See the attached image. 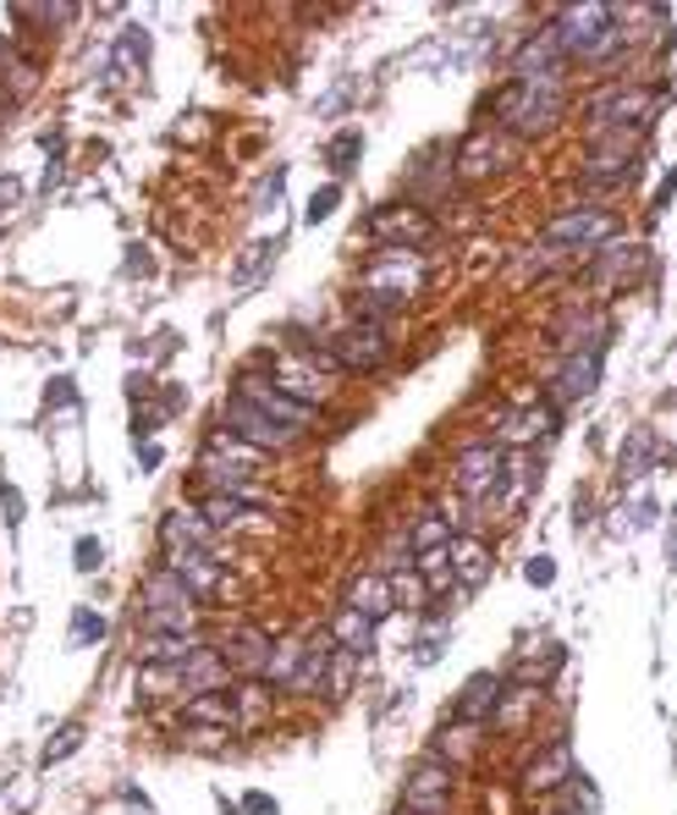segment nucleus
<instances>
[{
	"label": "nucleus",
	"mask_w": 677,
	"mask_h": 815,
	"mask_svg": "<svg viewBox=\"0 0 677 815\" xmlns=\"http://www.w3.org/2000/svg\"><path fill=\"white\" fill-rule=\"evenodd\" d=\"M259 364H270V375H265V380H270L276 391H287L293 403H304V408H320V403L331 397V380H326L315 364H304L298 353H259L248 369H259Z\"/></svg>",
	"instance_id": "nucleus-10"
},
{
	"label": "nucleus",
	"mask_w": 677,
	"mask_h": 815,
	"mask_svg": "<svg viewBox=\"0 0 677 815\" xmlns=\"http://www.w3.org/2000/svg\"><path fill=\"white\" fill-rule=\"evenodd\" d=\"M243 811H248V815H281L270 794H243Z\"/></svg>",
	"instance_id": "nucleus-51"
},
{
	"label": "nucleus",
	"mask_w": 677,
	"mask_h": 815,
	"mask_svg": "<svg viewBox=\"0 0 677 815\" xmlns=\"http://www.w3.org/2000/svg\"><path fill=\"white\" fill-rule=\"evenodd\" d=\"M254 501H259V496H254V486H248V490H226V496H198V518H204V523L220 534V529L243 523V518L254 512Z\"/></svg>",
	"instance_id": "nucleus-30"
},
{
	"label": "nucleus",
	"mask_w": 677,
	"mask_h": 815,
	"mask_svg": "<svg viewBox=\"0 0 677 815\" xmlns=\"http://www.w3.org/2000/svg\"><path fill=\"white\" fill-rule=\"evenodd\" d=\"M595 380H601V353H567V358L551 369V380H545V391H551V408L562 414L567 403L589 397V391H595Z\"/></svg>",
	"instance_id": "nucleus-16"
},
{
	"label": "nucleus",
	"mask_w": 677,
	"mask_h": 815,
	"mask_svg": "<svg viewBox=\"0 0 677 815\" xmlns=\"http://www.w3.org/2000/svg\"><path fill=\"white\" fill-rule=\"evenodd\" d=\"M220 430H226V436H237L243 447H254L259 458H265V452H293V447L304 441L298 430H287V425L265 419V414H259L254 403H243L237 391H232V397H226V408H220Z\"/></svg>",
	"instance_id": "nucleus-8"
},
{
	"label": "nucleus",
	"mask_w": 677,
	"mask_h": 815,
	"mask_svg": "<svg viewBox=\"0 0 677 815\" xmlns=\"http://www.w3.org/2000/svg\"><path fill=\"white\" fill-rule=\"evenodd\" d=\"M386 584H391V601H397V607H413V612L430 607V590H424V579L413 573V562H408V568H391Z\"/></svg>",
	"instance_id": "nucleus-39"
},
{
	"label": "nucleus",
	"mask_w": 677,
	"mask_h": 815,
	"mask_svg": "<svg viewBox=\"0 0 677 815\" xmlns=\"http://www.w3.org/2000/svg\"><path fill=\"white\" fill-rule=\"evenodd\" d=\"M491 171H502V139H496V133H474V139L458 150L452 176H463V182H480V176H491Z\"/></svg>",
	"instance_id": "nucleus-28"
},
{
	"label": "nucleus",
	"mask_w": 677,
	"mask_h": 815,
	"mask_svg": "<svg viewBox=\"0 0 677 815\" xmlns=\"http://www.w3.org/2000/svg\"><path fill=\"white\" fill-rule=\"evenodd\" d=\"M447 568H452L458 590H480L491 579V546L480 534H452L447 540Z\"/></svg>",
	"instance_id": "nucleus-18"
},
{
	"label": "nucleus",
	"mask_w": 677,
	"mask_h": 815,
	"mask_svg": "<svg viewBox=\"0 0 677 815\" xmlns=\"http://www.w3.org/2000/svg\"><path fill=\"white\" fill-rule=\"evenodd\" d=\"M650 469H656V436L639 425V430L623 441V452H617V475H623V480H645Z\"/></svg>",
	"instance_id": "nucleus-33"
},
{
	"label": "nucleus",
	"mask_w": 677,
	"mask_h": 815,
	"mask_svg": "<svg viewBox=\"0 0 677 815\" xmlns=\"http://www.w3.org/2000/svg\"><path fill=\"white\" fill-rule=\"evenodd\" d=\"M326 634H331V645L347 651V655H369V651H375V623H369V618H358L352 607H337V612H331Z\"/></svg>",
	"instance_id": "nucleus-31"
},
{
	"label": "nucleus",
	"mask_w": 677,
	"mask_h": 815,
	"mask_svg": "<svg viewBox=\"0 0 677 815\" xmlns=\"http://www.w3.org/2000/svg\"><path fill=\"white\" fill-rule=\"evenodd\" d=\"M502 694H507V678H502V672H474V678L463 683V694H458V722H463V727L491 722L496 705H502Z\"/></svg>",
	"instance_id": "nucleus-19"
},
{
	"label": "nucleus",
	"mask_w": 677,
	"mask_h": 815,
	"mask_svg": "<svg viewBox=\"0 0 677 815\" xmlns=\"http://www.w3.org/2000/svg\"><path fill=\"white\" fill-rule=\"evenodd\" d=\"M161 546H193V551H220L215 546V529L198 518V512H187V507H171L166 518H161Z\"/></svg>",
	"instance_id": "nucleus-26"
},
{
	"label": "nucleus",
	"mask_w": 677,
	"mask_h": 815,
	"mask_svg": "<svg viewBox=\"0 0 677 815\" xmlns=\"http://www.w3.org/2000/svg\"><path fill=\"white\" fill-rule=\"evenodd\" d=\"M502 447L496 441H474V447H463L458 452V463H452V475H458V496L474 507V501H491V486H496V469H502Z\"/></svg>",
	"instance_id": "nucleus-15"
},
{
	"label": "nucleus",
	"mask_w": 677,
	"mask_h": 815,
	"mask_svg": "<svg viewBox=\"0 0 677 815\" xmlns=\"http://www.w3.org/2000/svg\"><path fill=\"white\" fill-rule=\"evenodd\" d=\"M0 198H11V204H22V182L17 176H0ZM6 210V204H0Z\"/></svg>",
	"instance_id": "nucleus-52"
},
{
	"label": "nucleus",
	"mask_w": 677,
	"mask_h": 815,
	"mask_svg": "<svg viewBox=\"0 0 677 815\" xmlns=\"http://www.w3.org/2000/svg\"><path fill=\"white\" fill-rule=\"evenodd\" d=\"M331 655H337V645H331L326 629H320L315 640H304V661H298L287 694H320V689H326V672H331Z\"/></svg>",
	"instance_id": "nucleus-25"
},
{
	"label": "nucleus",
	"mask_w": 677,
	"mask_h": 815,
	"mask_svg": "<svg viewBox=\"0 0 677 815\" xmlns=\"http://www.w3.org/2000/svg\"><path fill=\"white\" fill-rule=\"evenodd\" d=\"M198 645H209V640L204 634H144L139 655L144 661H161V666H176V661H187Z\"/></svg>",
	"instance_id": "nucleus-34"
},
{
	"label": "nucleus",
	"mask_w": 677,
	"mask_h": 815,
	"mask_svg": "<svg viewBox=\"0 0 677 815\" xmlns=\"http://www.w3.org/2000/svg\"><path fill=\"white\" fill-rule=\"evenodd\" d=\"M656 100L661 94H645L634 83H617V89H601L589 100V139L595 133H645L650 116H656Z\"/></svg>",
	"instance_id": "nucleus-5"
},
{
	"label": "nucleus",
	"mask_w": 677,
	"mask_h": 815,
	"mask_svg": "<svg viewBox=\"0 0 677 815\" xmlns=\"http://www.w3.org/2000/svg\"><path fill=\"white\" fill-rule=\"evenodd\" d=\"M612 232H617V215L612 210H601V204H584V210H562L556 221H545V248L551 254H578V248H601V243H612Z\"/></svg>",
	"instance_id": "nucleus-7"
},
{
	"label": "nucleus",
	"mask_w": 677,
	"mask_h": 815,
	"mask_svg": "<svg viewBox=\"0 0 677 815\" xmlns=\"http://www.w3.org/2000/svg\"><path fill=\"white\" fill-rule=\"evenodd\" d=\"M341 607H352L358 618H369L375 629L397 612V601H391V584H386V573H363V579H352L347 584V601Z\"/></svg>",
	"instance_id": "nucleus-24"
},
{
	"label": "nucleus",
	"mask_w": 677,
	"mask_h": 815,
	"mask_svg": "<svg viewBox=\"0 0 677 815\" xmlns=\"http://www.w3.org/2000/svg\"><path fill=\"white\" fill-rule=\"evenodd\" d=\"M144 634H204V612L198 607H171V612H139Z\"/></svg>",
	"instance_id": "nucleus-37"
},
{
	"label": "nucleus",
	"mask_w": 677,
	"mask_h": 815,
	"mask_svg": "<svg viewBox=\"0 0 677 815\" xmlns=\"http://www.w3.org/2000/svg\"><path fill=\"white\" fill-rule=\"evenodd\" d=\"M281 187H287V165H276V171L259 182V193H254V210H270V198H276Z\"/></svg>",
	"instance_id": "nucleus-47"
},
{
	"label": "nucleus",
	"mask_w": 677,
	"mask_h": 815,
	"mask_svg": "<svg viewBox=\"0 0 677 815\" xmlns=\"http://www.w3.org/2000/svg\"><path fill=\"white\" fill-rule=\"evenodd\" d=\"M523 579H529L534 590H545V584L556 579V562H551V557H529V562H523Z\"/></svg>",
	"instance_id": "nucleus-49"
},
{
	"label": "nucleus",
	"mask_w": 677,
	"mask_h": 815,
	"mask_svg": "<svg viewBox=\"0 0 677 815\" xmlns=\"http://www.w3.org/2000/svg\"><path fill=\"white\" fill-rule=\"evenodd\" d=\"M358 150H363V139H358V133L347 128V133H337V139H331V150H326V165H331L337 176H347V171L358 165Z\"/></svg>",
	"instance_id": "nucleus-41"
},
{
	"label": "nucleus",
	"mask_w": 677,
	"mask_h": 815,
	"mask_svg": "<svg viewBox=\"0 0 677 815\" xmlns=\"http://www.w3.org/2000/svg\"><path fill=\"white\" fill-rule=\"evenodd\" d=\"M496 111H502V128L517 139H545L556 128V116L567 111V89L562 83H507L496 94Z\"/></svg>",
	"instance_id": "nucleus-3"
},
{
	"label": "nucleus",
	"mask_w": 677,
	"mask_h": 815,
	"mask_svg": "<svg viewBox=\"0 0 677 815\" xmlns=\"http://www.w3.org/2000/svg\"><path fill=\"white\" fill-rule=\"evenodd\" d=\"M105 634H111V623H105L100 612H89V607L72 612V645H94V640H105Z\"/></svg>",
	"instance_id": "nucleus-43"
},
{
	"label": "nucleus",
	"mask_w": 677,
	"mask_h": 815,
	"mask_svg": "<svg viewBox=\"0 0 677 815\" xmlns=\"http://www.w3.org/2000/svg\"><path fill=\"white\" fill-rule=\"evenodd\" d=\"M562 72H567V55H562V44H556L551 22H545V28H534V33L512 50V61H507L512 83H562Z\"/></svg>",
	"instance_id": "nucleus-11"
},
{
	"label": "nucleus",
	"mask_w": 677,
	"mask_h": 815,
	"mask_svg": "<svg viewBox=\"0 0 677 815\" xmlns=\"http://www.w3.org/2000/svg\"><path fill=\"white\" fill-rule=\"evenodd\" d=\"M326 353H331V364H337L341 375H369V369H386L391 364V336H386L380 320H352V326L331 330Z\"/></svg>",
	"instance_id": "nucleus-6"
},
{
	"label": "nucleus",
	"mask_w": 677,
	"mask_h": 815,
	"mask_svg": "<svg viewBox=\"0 0 677 815\" xmlns=\"http://www.w3.org/2000/svg\"><path fill=\"white\" fill-rule=\"evenodd\" d=\"M78 744H83V727H78V722H66V727L44 744V766H55V761H61V755H72Z\"/></svg>",
	"instance_id": "nucleus-46"
},
{
	"label": "nucleus",
	"mask_w": 677,
	"mask_h": 815,
	"mask_svg": "<svg viewBox=\"0 0 677 815\" xmlns=\"http://www.w3.org/2000/svg\"><path fill=\"white\" fill-rule=\"evenodd\" d=\"M11 22H72V6H11ZM50 33V28H39Z\"/></svg>",
	"instance_id": "nucleus-44"
},
{
	"label": "nucleus",
	"mask_w": 677,
	"mask_h": 815,
	"mask_svg": "<svg viewBox=\"0 0 677 815\" xmlns=\"http://www.w3.org/2000/svg\"><path fill=\"white\" fill-rule=\"evenodd\" d=\"M337 204H341V182H326V187L309 198V215H304V221H309V226H320L326 215H337Z\"/></svg>",
	"instance_id": "nucleus-45"
},
{
	"label": "nucleus",
	"mask_w": 677,
	"mask_h": 815,
	"mask_svg": "<svg viewBox=\"0 0 677 815\" xmlns=\"http://www.w3.org/2000/svg\"><path fill=\"white\" fill-rule=\"evenodd\" d=\"M215 655L226 661V672H237V678H259V666H265V655H270V634L254 629V623H232V629L220 634Z\"/></svg>",
	"instance_id": "nucleus-17"
},
{
	"label": "nucleus",
	"mask_w": 677,
	"mask_h": 815,
	"mask_svg": "<svg viewBox=\"0 0 677 815\" xmlns=\"http://www.w3.org/2000/svg\"><path fill=\"white\" fill-rule=\"evenodd\" d=\"M220 733H226V727H187V744H193V750H226Z\"/></svg>",
	"instance_id": "nucleus-50"
},
{
	"label": "nucleus",
	"mask_w": 677,
	"mask_h": 815,
	"mask_svg": "<svg viewBox=\"0 0 677 815\" xmlns=\"http://www.w3.org/2000/svg\"><path fill=\"white\" fill-rule=\"evenodd\" d=\"M72 551H78V557H72V562H78V573H100V540H94V534H83Z\"/></svg>",
	"instance_id": "nucleus-48"
},
{
	"label": "nucleus",
	"mask_w": 677,
	"mask_h": 815,
	"mask_svg": "<svg viewBox=\"0 0 677 815\" xmlns=\"http://www.w3.org/2000/svg\"><path fill=\"white\" fill-rule=\"evenodd\" d=\"M187 727H226L237 733V705H232V683L215 689V694H187Z\"/></svg>",
	"instance_id": "nucleus-29"
},
{
	"label": "nucleus",
	"mask_w": 677,
	"mask_h": 815,
	"mask_svg": "<svg viewBox=\"0 0 677 815\" xmlns=\"http://www.w3.org/2000/svg\"><path fill=\"white\" fill-rule=\"evenodd\" d=\"M298 661H304V640H270V655H265V666H259V683L265 689H287L293 683V672H298Z\"/></svg>",
	"instance_id": "nucleus-35"
},
{
	"label": "nucleus",
	"mask_w": 677,
	"mask_h": 815,
	"mask_svg": "<svg viewBox=\"0 0 677 815\" xmlns=\"http://www.w3.org/2000/svg\"><path fill=\"white\" fill-rule=\"evenodd\" d=\"M226 551H193V546H171L166 551V568L171 579L198 601V607H215V601H226L232 595V573H226Z\"/></svg>",
	"instance_id": "nucleus-4"
},
{
	"label": "nucleus",
	"mask_w": 677,
	"mask_h": 815,
	"mask_svg": "<svg viewBox=\"0 0 677 815\" xmlns=\"http://www.w3.org/2000/svg\"><path fill=\"white\" fill-rule=\"evenodd\" d=\"M116 61H133L139 72L150 67V33L144 28H122V39H116Z\"/></svg>",
	"instance_id": "nucleus-42"
},
{
	"label": "nucleus",
	"mask_w": 677,
	"mask_h": 815,
	"mask_svg": "<svg viewBox=\"0 0 677 815\" xmlns=\"http://www.w3.org/2000/svg\"><path fill=\"white\" fill-rule=\"evenodd\" d=\"M551 33H556L567 61H589V67H601V61H612L623 50V28L612 22V6H601V0L562 6L551 17Z\"/></svg>",
	"instance_id": "nucleus-1"
},
{
	"label": "nucleus",
	"mask_w": 677,
	"mask_h": 815,
	"mask_svg": "<svg viewBox=\"0 0 677 815\" xmlns=\"http://www.w3.org/2000/svg\"><path fill=\"white\" fill-rule=\"evenodd\" d=\"M176 672H182V694H215V689L232 683V672H226V661L215 655V645H198L187 661H176Z\"/></svg>",
	"instance_id": "nucleus-22"
},
{
	"label": "nucleus",
	"mask_w": 677,
	"mask_h": 815,
	"mask_svg": "<svg viewBox=\"0 0 677 815\" xmlns=\"http://www.w3.org/2000/svg\"><path fill=\"white\" fill-rule=\"evenodd\" d=\"M452 540V523H447V512L441 507H430V512H419L413 518V529H408V551L419 557V551H441Z\"/></svg>",
	"instance_id": "nucleus-38"
},
{
	"label": "nucleus",
	"mask_w": 677,
	"mask_h": 815,
	"mask_svg": "<svg viewBox=\"0 0 677 815\" xmlns=\"http://www.w3.org/2000/svg\"><path fill=\"white\" fill-rule=\"evenodd\" d=\"M281 248H287V232L281 237H259V243H248V254L237 259V271H232V293L237 298H248L259 282H265V271L281 259Z\"/></svg>",
	"instance_id": "nucleus-23"
},
{
	"label": "nucleus",
	"mask_w": 677,
	"mask_h": 815,
	"mask_svg": "<svg viewBox=\"0 0 677 815\" xmlns=\"http://www.w3.org/2000/svg\"><path fill=\"white\" fill-rule=\"evenodd\" d=\"M424 293V265L413 254H380L369 271H363V320H380L408 309L413 298Z\"/></svg>",
	"instance_id": "nucleus-2"
},
{
	"label": "nucleus",
	"mask_w": 677,
	"mask_h": 815,
	"mask_svg": "<svg viewBox=\"0 0 677 815\" xmlns=\"http://www.w3.org/2000/svg\"><path fill=\"white\" fill-rule=\"evenodd\" d=\"M232 705H237V733H243L270 716V689L259 678H243V683H232Z\"/></svg>",
	"instance_id": "nucleus-36"
},
{
	"label": "nucleus",
	"mask_w": 677,
	"mask_h": 815,
	"mask_svg": "<svg viewBox=\"0 0 677 815\" xmlns=\"http://www.w3.org/2000/svg\"><path fill=\"white\" fill-rule=\"evenodd\" d=\"M639 265H645V243H601V254H595V265H589V282H628V276H639Z\"/></svg>",
	"instance_id": "nucleus-27"
},
{
	"label": "nucleus",
	"mask_w": 677,
	"mask_h": 815,
	"mask_svg": "<svg viewBox=\"0 0 677 815\" xmlns=\"http://www.w3.org/2000/svg\"><path fill=\"white\" fill-rule=\"evenodd\" d=\"M452 788H458V772L447 761L424 755L408 772V815H452Z\"/></svg>",
	"instance_id": "nucleus-14"
},
{
	"label": "nucleus",
	"mask_w": 677,
	"mask_h": 815,
	"mask_svg": "<svg viewBox=\"0 0 677 815\" xmlns=\"http://www.w3.org/2000/svg\"><path fill=\"white\" fill-rule=\"evenodd\" d=\"M551 815H567V811H551Z\"/></svg>",
	"instance_id": "nucleus-53"
},
{
	"label": "nucleus",
	"mask_w": 677,
	"mask_h": 815,
	"mask_svg": "<svg viewBox=\"0 0 677 815\" xmlns=\"http://www.w3.org/2000/svg\"><path fill=\"white\" fill-rule=\"evenodd\" d=\"M573 772H578V766H573V738H551V750H540V755L529 761L523 788H529V794H556Z\"/></svg>",
	"instance_id": "nucleus-20"
},
{
	"label": "nucleus",
	"mask_w": 677,
	"mask_h": 815,
	"mask_svg": "<svg viewBox=\"0 0 677 815\" xmlns=\"http://www.w3.org/2000/svg\"><path fill=\"white\" fill-rule=\"evenodd\" d=\"M232 391H237L243 403H254L265 419H276V425H287V430H298V436H309V425H315V408H304V403H293L287 391H276V386L265 380V369H243Z\"/></svg>",
	"instance_id": "nucleus-12"
},
{
	"label": "nucleus",
	"mask_w": 677,
	"mask_h": 815,
	"mask_svg": "<svg viewBox=\"0 0 677 815\" xmlns=\"http://www.w3.org/2000/svg\"><path fill=\"white\" fill-rule=\"evenodd\" d=\"M556 419H562V414H556L551 403H540V408H517V414H507V419L496 425V447H502V452H507V447L523 452V447H534L540 436H551Z\"/></svg>",
	"instance_id": "nucleus-21"
},
{
	"label": "nucleus",
	"mask_w": 677,
	"mask_h": 815,
	"mask_svg": "<svg viewBox=\"0 0 677 815\" xmlns=\"http://www.w3.org/2000/svg\"><path fill=\"white\" fill-rule=\"evenodd\" d=\"M363 232L380 243V248H413V243H430V232H435V221L419 210V204H380L369 221H363Z\"/></svg>",
	"instance_id": "nucleus-13"
},
{
	"label": "nucleus",
	"mask_w": 677,
	"mask_h": 815,
	"mask_svg": "<svg viewBox=\"0 0 677 815\" xmlns=\"http://www.w3.org/2000/svg\"><path fill=\"white\" fill-rule=\"evenodd\" d=\"M139 595H144V612H171V607H198V601H193V595H187V590H182V584L171 579L166 568L144 573V590H139ZM198 612H204V607H198Z\"/></svg>",
	"instance_id": "nucleus-32"
},
{
	"label": "nucleus",
	"mask_w": 677,
	"mask_h": 815,
	"mask_svg": "<svg viewBox=\"0 0 677 815\" xmlns=\"http://www.w3.org/2000/svg\"><path fill=\"white\" fill-rule=\"evenodd\" d=\"M139 689H144L150 700H171V694H182V672H176V666H161V661H144Z\"/></svg>",
	"instance_id": "nucleus-40"
},
{
	"label": "nucleus",
	"mask_w": 677,
	"mask_h": 815,
	"mask_svg": "<svg viewBox=\"0 0 677 815\" xmlns=\"http://www.w3.org/2000/svg\"><path fill=\"white\" fill-rule=\"evenodd\" d=\"M639 144H645V133H595L589 139V155H584V182L589 187L628 182L634 165H639Z\"/></svg>",
	"instance_id": "nucleus-9"
}]
</instances>
